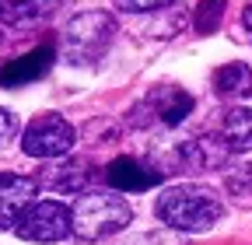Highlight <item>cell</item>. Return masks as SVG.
<instances>
[{
    "mask_svg": "<svg viewBox=\"0 0 252 245\" xmlns=\"http://www.w3.org/2000/svg\"><path fill=\"white\" fill-rule=\"evenodd\" d=\"M154 214L161 217L165 228H175V231H207L220 221V196L210 189V186H172L158 196L154 203Z\"/></svg>",
    "mask_w": 252,
    "mask_h": 245,
    "instance_id": "cell-1",
    "label": "cell"
},
{
    "mask_svg": "<svg viewBox=\"0 0 252 245\" xmlns=\"http://www.w3.org/2000/svg\"><path fill=\"white\" fill-rule=\"evenodd\" d=\"M74 217V235L84 242H98L105 235L123 231L133 221V207L130 200H123L119 193H88L74 203L70 210Z\"/></svg>",
    "mask_w": 252,
    "mask_h": 245,
    "instance_id": "cell-2",
    "label": "cell"
},
{
    "mask_svg": "<svg viewBox=\"0 0 252 245\" xmlns=\"http://www.w3.org/2000/svg\"><path fill=\"white\" fill-rule=\"evenodd\" d=\"M116 39V18L105 14V11H88V14H77L70 18V25L63 28V60L70 63H91L98 60Z\"/></svg>",
    "mask_w": 252,
    "mask_h": 245,
    "instance_id": "cell-3",
    "label": "cell"
},
{
    "mask_svg": "<svg viewBox=\"0 0 252 245\" xmlns=\"http://www.w3.org/2000/svg\"><path fill=\"white\" fill-rule=\"evenodd\" d=\"M74 126L63 116L56 112H46V116H35L25 126L21 133V151L28 158H63L67 151L74 147Z\"/></svg>",
    "mask_w": 252,
    "mask_h": 245,
    "instance_id": "cell-4",
    "label": "cell"
},
{
    "mask_svg": "<svg viewBox=\"0 0 252 245\" xmlns=\"http://www.w3.org/2000/svg\"><path fill=\"white\" fill-rule=\"evenodd\" d=\"M21 238L28 242H60L74 235V217H70V207H63L56 200H35L14 228Z\"/></svg>",
    "mask_w": 252,
    "mask_h": 245,
    "instance_id": "cell-5",
    "label": "cell"
},
{
    "mask_svg": "<svg viewBox=\"0 0 252 245\" xmlns=\"http://www.w3.org/2000/svg\"><path fill=\"white\" fill-rule=\"evenodd\" d=\"M35 189H39V179L0 172V228H18L21 214L35 203Z\"/></svg>",
    "mask_w": 252,
    "mask_h": 245,
    "instance_id": "cell-6",
    "label": "cell"
},
{
    "mask_svg": "<svg viewBox=\"0 0 252 245\" xmlns=\"http://www.w3.org/2000/svg\"><path fill=\"white\" fill-rule=\"evenodd\" d=\"M53 56H56L53 46H35L32 53H25L18 60H7L4 70H0V84H4V88H21V84L39 81L53 67Z\"/></svg>",
    "mask_w": 252,
    "mask_h": 245,
    "instance_id": "cell-7",
    "label": "cell"
},
{
    "mask_svg": "<svg viewBox=\"0 0 252 245\" xmlns=\"http://www.w3.org/2000/svg\"><path fill=\"white\" fill-rule=\"evenodd\" d=\"M161 175H165V172H154V168H147V165L137 161V158H116V161H109V168H105V182H109L112 189H123V193L151 189L154 182H161Z\"/></svg>",
    "mask_w": 252,
    "mask_h": 245,
    "instance_id": "cell-8",
    "label": "cell"
},
{
    "mask_svg": "<svg viewBox=\"0 0 252 245\" xmlns=\"http://www.w3.org/2000/svg\"><path fill=\"white\" fill-rule=\"evenodd\" d=\"M144 109H154L158 122H165V126H179V122L189 116V109H193V98H189L182 88L165 84V88H154L147 95Z\"/></svg>",
    "mask_w": 252,
    "mask_h": 245,
    "instance_id": "cell-9",
    "label": "cell"
},
{
    "mask_svg": "<svg viewBox=\"0 0 252 245\" xmlns=\"http://www.w3.org/2000/svg\"><path fill=\"white\" fill-rule=\"evenodd\" d=\"M60 4L63 0H0V21L11 28H28L56 14Z\"/></svg>",
    "mask_w": 252,
    "mask_h": 245,
    "instance_id": "cell-10",
    "label": "cell"
},
{
    "mask_svg": "<svg viewBox=\"0 0 252 245\" xmlns=\"http://www.w3.org/2000/svg\"><path fill=\"white\" fill-rule=\"evenodd\" d=\"M231 158V151L224 144L220 133H203L196 140H186L182 144V161L193 165V168H220Z\"/></svg>",
    "mask_w": 252,
    "mask_h": 245,
    "instance_id": "cell-11",
    "label": "cell"
},
{
    "mask_svg": "<svg viewBox=\"0 0 252 245\" xmlns=\"http://www.w3.org/2000/svg\"><path fill=\"white\" fill-rule=\"evenodd\" d=\"M39 182L56 189V193H81L91 182V165L88 161H60V165L46 168L39 175Z\"/></svg>",
    "mask_w": 252,
    "mask_h": 245,
    "instance_id": "cell-12",
    "label": "cell"
},
{
    "mask_svg": "<svg viewBox=\"0 0 252 245\" xmlns=\"http://www.w3.org/2000/svg\"><path fill=\"white\" fill-rule=\"evenodd\" d=\"M220 137H224L231 154H245V151H252V109H245V105L228 109L224 119H220Z\"/></svg>",
    "mask_w": 252,
    "mask_h": 245,
    "instance_id": "cell-13",
    "label": "cell"
},
{
    "mask_svg": "<svg viewBox=\"0 0 252 245\" xmlns=\"http://www.w3.org/2000/svg\"><path fill=\"white\" fill-rule=\"evenodd\" d=\"M214 91L220 98H242L252 91V70L245 63H224L214 74Z\"/></svg>",
    "mask_w": 252,
    "mask_h": 245,
    "instance_id": "cell-14",
    "label": "cell"
},
{
    "mask_svg": "<svg viewBox=\"0 0 252 245\" xmlns=\"http://www.w3.org/2000/svg\"><path fill=\"white\" fill-rule=\"evenodd\" d=\"M220 18H224V0H200L193 11V28L200 35H210L220 25Z\"/></svg>",
    "mask_w": 252,
    "mask_h": 245,
    "instance_id": "cell-15",
    "label": "cell"
},
{
    "mask_svg": "<svg viewBox=\"0 0 252 245\" xmlns=\"http://www.w3.org/2000/svg\"><path fill=\"white\" fill-rule=\"evenodd\" d=\"M228 193L238 200H252V165L231 168L228 172Z\"/></svg>",
    "mask_w": 252,
    "mask_h": 245,
    "instance_id": "cell-16",
    "label": "cell"
},
{
    "mask_svg": "<svg viewBox=\"0 0 252 245\" xmlns=\"http://www.w3.org/2000/svg\"><path fill=\"white\" fill-rule=\"evenodd\" d=\"M14 133H18V116L11 109H0V147L14 140Z\"/></svg>",
    "mask_w": 252,
    "mask_h": 245,
    "instance_id": "cell-17",
    "label": "cell"
},
{
    "mask_svg": "<svg viewBox=\"0 0 252 245\" xmlns=\"http://www.w3.org/2000/svg\"><path fill=\"white\" fill-rule=\"evenodd\" d=\"M168 4H172V0H119L123 11H140V14H144V11H158V7L165 11Z\"/></svg>",
    "mask_w": 252,
    "mask_h": 245,
    "instance_id": "cell-18",
    "label": "cell"
},
{
    "mask_svg": "<svg viewBox=\"0 0 252 245\" xmlns=\"http://www.w3.org/2000/svg\"><path fill=\"white\" fill-rule=\"evenodd\" d=\"M123 245H175V242H172V235L151 231V235H133V238H126Z\"/></svg>",
    "mask_w": 252,
    "mask_h": 245,
    "instance_id": "cell-19",
    "label": "cell"
},
{
    "mask_svg": "<svg viewBox=\"0 0 252 245\" xmlns=\"http://www.w3.org/2000/svg\"><path fill=\"white\" fill-rule=\"evenodd\" d=\"M242 28L249 32V39H252V4H245V11H242Z\"/></svg>",
    "mask_w": 252,
    "mask_h": 245,
    "instance_id": "cell-20",
    "label": "cell"
}]
</instances>
